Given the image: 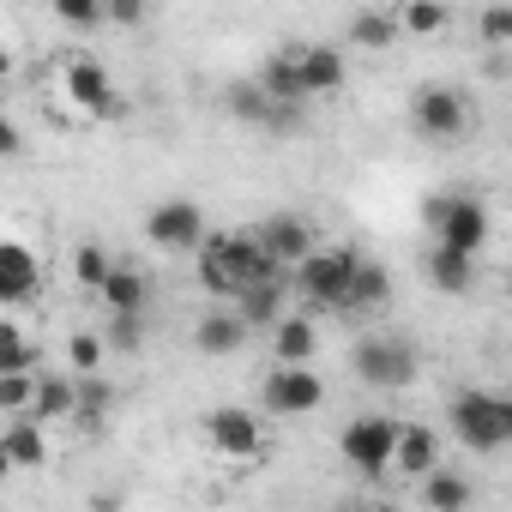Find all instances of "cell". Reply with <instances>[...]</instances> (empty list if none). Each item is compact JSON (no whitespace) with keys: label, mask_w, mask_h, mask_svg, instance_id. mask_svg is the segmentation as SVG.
Listing matches in <instances>:
<instances>
[{"label":"cell","mask_w":512,"mask_h":512,"mask_svg":"<svg viewBox=\"0 0 512 512\" xmlns=\"http://www.w3.org/2000/svg\"><path fill=\"white\" fill-rule=\"evenodd\" d=\"M398 31H404V25H398L392 13H356L344 37H350V49H392Z\"/></svg>","instance_id":"cell-26"},{"label":"cell","mask_w":512,"mask_h":512,"mask_svg":"<svg viewBox=\"0 0 512 512\" xmlns=\"http://www.w3.org/2000/svg\"><path fill=\"white\" fill-rule=\"evenodd\" d=\"M476 37L482 49H512V0H494V7L476 13Z\"/></svg>","instance_id":"cell-32"},{"label":"cell","mask_w":512,"mask_h":512,"mask_svg":"<svg viewBox=\"0 0 512 512\" xmlns=\"http://www.w3.org/2000/svg\"><path fill=\"white\" fill-rule=\"evenodd\" d=\"M260 241L272 247V260H278L284 272H296L308 253L320 247V241H314V223H308L302 211H272V217H260Z\"/></svg>","instance_id":"cell-11"},{"label":"cell","mask_w":512,"mask_h":512,"mask_svg":"<svg viewBox=\"0 0 512 512\" xmlns=\"http://www.w3.org/2000/svg\"><path fill=\"white\" fill-rule=\"evenodd\" d=\"M272 356H278V362H314V356H320L314 320H308V314H284V320L272 326Z\"/></svg>","instance_id":"cell-22"},{"label":"cell","mask_w":512,"mask_h":512,"mask_svg":"<svg viewBox=\"0 0 512 512\" xmlns=\"http://www.w3.org/2000/svg\"><path fill=\"white\" fill-rule=\"evenodd\" d=\"M7 368H37V344L25 338L19 320H0V374Z\"/></svg>","instance_id":"cell-31"},{"label":"cell","mask_w":512,"mask_h":512,"mask_svg":"<svg viewBox=\"0 0 512 512\" xmlns=\"http://www.w3.org/2000/svg\"><path fill=\"white\" fill-rule=\"evenodd\" d=\"M103 350H109V338H97V332H73V338H67V362H73V374H97V368H103Z\"/></svg>","instance_id":"cell-34"},{"label":"cell","mask_w":512,"mask_h":512,"mask_svg":"<svg viewBox=\"0 0 512 512\" xmlns=\"http://www.w3.org/2000/svg\"><path fill=\"white\" fill-rule=\"evenodd\" d=\"M31 404H37V374L31 368H7V374H0V410H7V416H31Z\"/></svg>","instance_id":"cell-29"},{"label":"cell","mask_w":512,"mask_h":512,"mask_svg":"<svg viewBox=\"0 0 512 512\" xmlns=\"http://www.w3.org/2000/svg\"><path fill=\"white\" fill-rule=\"evenodd\" d=\"M73 410H79V374H37V404H31V416L67 422Z\"/></svg>","instance_id":"cell-23"},{"label":"cell","mask_w":512,"mask_h":512,"mask_svg":"<svg viewBox=\"0 0 512 512\" xmlns=\"http://www.w3.org/2000/svg\"><path fill=\"white\" fill-rule=\"evenodd\" d=\"M109 350H121V356H133L139 344H145V314H109Z\"/></svg>","instance_id":"cell-35"},{"label":"cell","mask_w":512,"mask_h":512,"mask_svg":"<svg viewBox=\"0 0 512 512\" xmlns=\"http://www.w3.org/2000/svg\"><path fill=\"white\" fill-rule=\"evenodd\" d=\"M434 464H440V434H434L428 422H404V428H398L392 470H398V476H410V482H422Z\"/></svg>","instance_id":"cell-15"},{"label":"cell","mask_w":512,"mask_h":512,"mask_svg":"<svg viewBox=\"0 0 512 512\" xmlns=\"http://www.w3.org/2000/svg\"><path fill=\"white\" fill-rule=\"evenodd\" d=\"M115 272V260L97 247V241H79V253H73V278H79V290H103V278Z\"/></svg>","instance_id":"cell-33"},{"label":"cell","mask_w":512,"mask_h":512,"mask_svg":"<svg viewBox=\"0 0 512 512\" xmlns=\"http://www.w3.org/2000/svg\"><path fill=\"white\" fill-rule=\"evenodd\" d=\"M205 446L211 452H223V458H235V464H253V458H266V428H260V416H247V410H235V404H217V410H205Z\"/></svg>","instance_id":"cell-8"},{"label":"cell","mask_w":512,"mask_h":512,"mask_svg":"<svg viewBox=\"0 0 512 512\" xmlns=\"http://www.w3.org/2000/svg\"><path fill=\"white\" fill-rule=\"evenodd\" d=\"M476 253H464V247H446V241H434L428 247V284L434 290H446V296H464L470 284H476Z\"/></svg>","instance_id":"cell-18"},{"label":"cell","mask_w":512,"mask_h":512,"mask_svg":"<svg viewBox=\"0 0 512 512\" xmlns=\"http://www.w3.org/2000/svg\"><path fill=\"white\" fill-rule=\"evenodd\" d=\"M398 25H404L410 37H440V31L452 25V13L440 7V0H404V7H398Z\"/></svg>","instance_id":"cell-28"},{"label":"cell","mask_w":512,"mask_h":512,"mask_svg":"<svg viewBox=\"0 0 512 512\" xmlns=\"http://www.w3.org/2000/svg\"><path fill=\"white\" fill-rule=\"evenodd\" d=\"M49 422L43 416H13L7 434H0V464H13V470H37L49 464Z\"/></svg>","instance_id":"cell-12"},{"label":"cell","mask_w":512,"mask_h":512,"mask_svg":"<svg viewBox=\"0 0 512 512\" xmlns=\"http://www.w3.org/2000/svg\"><path fill=\"white\" fill-rule=\"evenodd\" d=\"M410 127H416L422 139H434V145H452V139L470 133V103H464L452 85H422V91L410 97Z\"/></svg>","instance_id":"cell-7"},{"label":"cell","mask_w":512,"mask_h":512,"mask_svg":"<svg viewBox=\"0 0 512 512\" xmlns=\"http://www.w3.org/2000/svg\"><path fill=\"white\" fill-rule=\"evenodd\" d=\"M350 368H356V380H362V386H374V392H398V386H410V380H416V350H410L404 338L368 332V338L350 350Z\"/></svg>","instance_id":"cell-4"},{"label":"cell","mask_w":512,"mask_h":512,"mask_svg":"<svg viewBox=\"0 0 512 512\" xmlns=\"http://www.w3.org/2000/svg\"><path fill=\"white\" fill-rule=\"evenodd\" d=\"M145 235H151V247H163V253H199V241H205V211H199L193 199H163V205L145 211Z\"/></svg>","instance_id":"cell-9"},{"label":"cell","mask_w":512,"mask_h":512,"mask_svg":"<svg viewBox=\"0 0 512 512\" xmlns=\"http://www.w3.org/2000/svg\"><path fill=\"white\" fill-rule=\"evenodd\" d=\"M260 404H266V416H284V422L314 416V410L326 404V380H320L308 362H278V368L266 374V386H260Z\"/></svg>","instance_id":"cell-5"},{"label":"cell","mask_w":512,"mask_h":512,"mask_svg":"<svg viewBox=\"0 0 512 512\" xmlns=\"http://www.w3.org/2000/svg\"><path fill=\"white\" fill-rule=\"evenodd\" d=\"M296 55H302V73H308V97L344 91L350 67H344V49H338V43H296Z\"/></svg>","instance_id":"cell-16"},{"label":"cell","mask_w":512,"mask_h":512,"mask_svg":"<svg viewBox=\"0 0 512 512\" xmlns=\"http://www.w3.org/2000/svg\"><path fill=\"white\" fill-rule=\"evenodd\" d=\"M61 73H67L61 85H67V97H73L79 115H91V121H115V115H121V97H115L103 61H85V55H79V61H67Z\"/></svg>","instance_id":"cell-10"},{"label":"cell","mask_w":512,"mask_h":512,"mask_svg":"<svg viewBox=\"0 0 512 512\" xmlns=\"http://www.w3.org/2000/svg\"><path fill=\"white\" fill-rule=\"evenodd\" d=\"M398 428L392 416H356L344 434H338V452L356 476H386L392 470V452H398Z\"/></svg>","instance_id":"cell-6"},{"label":"cell","mask_w":512,"mask_h":512,"mask_svg":"<svg viewBox=\"0 0 512 512\" xmlns=\"http://www.w3.org/2000/svg\"><path fill=\"white\" fill-rule=\"evenodd\" d=\"M386 302H392V278H386V266L362 260V272H356V284H350V308H344V314H374V308H386Z\"/></svg>","instance_id":"cell-25"},{"label":"cell","mask_w":512,"mask_h":512,"mask_svg":"<svg viewBox=\"0 0 512 512\" xmlns=\"http://www.w3.org/2000/svg\"><path fill=\"white\" fill-rule=\"evenodd\" d=\"M151 19V0H109V25L115 31H139Z\"/></svg>","instance_id":"cell-36"},{"label":"cell","mask_w":512,"mask_h":512,"mask_svg":"<svg viewBox=\"0 0 512 512\" xmlns=\"http://www.w3.org/2000/svg\"><path fill=\"white\" fill-rule=\"evenodd\" d=\"M356 272H362V253H356V247H314L308 260L290 272V284L302 290L308 308H320V314H344V308H350V284H356Z\"/></svg>","instance_id":"cell-1"},{"label":"cell","mask_w":512,"mask_h":512,"mask_svg":"<svg viewBox=\"0 0 512 512\" xmlns=\"http://www.w3.org/2000/svg\"><path fill=\"white\" fill-rule=\"evenodd\" d=\"M49 13L73 31H97V25H109V0H49Z\"/></svg>","instance_id":"cell-30"},{"label":"cell","mask_w":512,"mask_h":512,"mask_svg":"<svg viewBox=\"0 0 512 512\" xmlns=\"http://www.w3.org/2000/svg\"><path fill=\"white\" fill-rule=\"evenodd\" d=\"M284 278H290V272H284ZM284 278H266V284H247V290L235 296V308H241V320H247L253 332H260V326L272 332V326H278V320L290 314V308H284Z\"/></svg>","instance_id":"cell-20"},{"label":"cell","mask_w":512,"mask_h":512,"mask_svg":"<svg viewBox=\"0 0 512 512\" xmlns=\"http://www.w3.org/2000/svg\"><path fill=\"white\" fill-rule=\"evenodd\" d=\"M260 85H266L278 103H308V73H302V55H296V49H278V55L260 67Z\"/></svg>","instance_id":"cell-21"},{"label":"cell","mask_w":512,"mask_h":512,"mask_svg":"<svg viewBox=\"0 0 512 512\" xmlns=\"http://www.w3.org/2000/svg\"><path fill=\"white\" fill-rule=\"evenodd\" d=\"M446 416H452V434L464 440V452H500V446H512V398L506 392L470 386V392H458L446 404Z\"/></svg>","instance_id":"cell-2"},{"label":"cell","mask_w":512,"mask_h":512,"mask_svg":"<svg viewBox=\"0 0 512 512\" xmlns=\"http://www.w3.org/2000/svg\"><path fill=\"white\" fill-rule=\"evenodd\" d=\"M470 500H476L470 476H458V470H446V464H434V470L422 476V506H434V512H464Z\"/></svg>","instance_id":"cell-24"},{"label":"cell","mask_w":512,"mask_h":512,"mask_svg":"<svg viewBox=\"0 0 512 512\" xmlns=\"http://www.w3.org/2000/svg\"><path fill=\"white\" fill-rule=\"evenodd\" d=\"M97 302H103L109 314H145V302H151V278H145L139 266H115V272L103 278Z\"/></svg>","instance_id":"cell-19"},{"label":"cell","mask_w":512,"mask_h":512,"mask_svg":"<svg viewBox=\"0 0 512 512\" xmlns=\"http://www.w3.org/2000/svg\"><path fill=\"white\" fill-rule=\"evenodd\" d=\"M223 109H229L241 127H272V115H278V97L260 85V73H253V79H235V85L223 91Z\"/></svg>","instance_id":"cell-17"},{"label":"cell","mask_w":512,"mask_h":512,"mask_svg":"<svg viewBox=\"0 0 512 512\" xmlns=\"http://www.w3.org/2000/svg\"><path fill=\"white\" fill-rule=\"evenodd\" d=\"M109 404H115L109 380H103V374H79V410H73V422H79V428H103Z\"/></svg>","instance_id":"cell-27"},{"label":"cell","mask_w":512,"mask_h":512,"mask_svg":"<svg viewBox=\"0 0 512 512\" xmlns=\"http://www.w3.org/2000/svg\"><path fill=\"white\" fill-rule=\"evenodd\" d=\"M37 284H43L37 253H31L25 241H7V247H0V302L19 308V302H31V290H37Z\"/></svg>","instance_id":"cell-13"},{"label":"cell","mask_w":512,"mask_h":512,"mask_svg":"<svg viewBox=\"0 0 512 512\" xmlns=\"http://www.w3.org/2000/svg\"><path fill=\"white\" fill-rule=\"evenodd\" d=\"M19 151H25V133H19V127L7 121V127H0V157H7V163H13Z\"/></svg>","instance_id":"cell-37"},{"label":"cell","mask_w":512,"mask_h":512,"mask_svg":"<svg viewBox=\"0 0 512 512\" xmlns=\"http://www.w3.org/2000/svg\"><path fill=\"white\" fill-rule=\"evenodd\" d=\"M422 223L434 229V241L464 247V253H482V241H488V205L470 193H434L422 205Z\"/></svg>","instance_id":"cell-3"},{"label":"cell","mask_w":512,"mask_h":512,"mask_svg":"<svg viewBox=\"0 0 512 512\" xmlns=\"http://www.w3.org/2000/svg\"><path fill=\"white\" fill-rule=\"evenodd\" d=\"M247 320H241V308H217V314H205V320H193V350L199 356H235L241 344H247Z\"/></svg>","instance_id":"cell-14"}]
</instances>
